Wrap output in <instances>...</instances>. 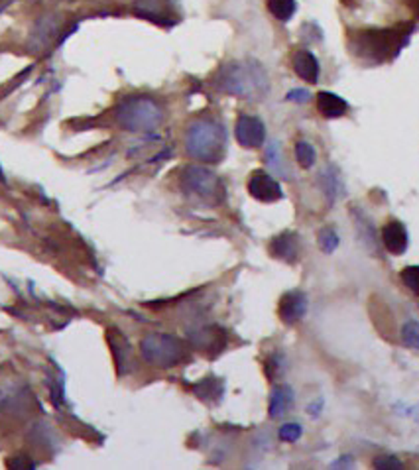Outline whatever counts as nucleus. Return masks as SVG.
<instances>
[{"label":"nucleus","mask_w":419,"mask_h":470,"mask_svg":"<svg viewBox=\"0 0 419 470\" xmlns=\"http://www.w3.org/2000/svg\"><path fill=\"white\" fill-rule=\"evenodd\" d=\"M296 160L303 169L313 168L315 160H317V151H315V148L309 142L299 140L296 144Z\"/></svg>","instance_id":"nucleus-21"},{"label":"nucleus","mask_w":419,"mask_h":470,"mask_svg":"<svg viewBox=\"0 0 419 470\" xmlns=\"http://www.w3.org/2000/svg\"><path fill=\"white\" fill-rule=\"evenodd\" d=\"M142 358L157 368H174L189 358V348L181 338L167 333H148L140 340Z\"/></svg>","instance_id":"nucleus-5"},{"label":"nucleus","mask_w":419,"mask_h":470,"mask_svg":"<svg viewBox=\"0 0 419 470\" xmlns=\"http://www.w3.org/2000/svg\"><path fill=\"white\" fill-rule=\"evenodd\" d=\"M166 118L164 107L156 98L148 95H130L124 97L118 107L114 108L116 125L128 132H154Z\"/></svg>","instance_id":"nucleus-3"},{"label":"nucleus","mask_w":419,"mask_h":470,"mask_svg":"<svg viewBox=\"0 0 419 470\" xmlns=\"http://www.w3.org/2000/svg\"><path fill=\"white\" fill-rule=\"evenodd\" d=\"M270 254L286 264H296L299 260V239L296 232H281L270 242Z\"/></svg>","instance_id":"nucleus-11"},{"label":"nucleus","mask_w":419,"mask_h":470,"mask_svg":"<svg viewBox=\"0 0 419 470\" xmlns=\"http://www.w3.org/2000/svg\"><path fill=\"white\" fill-rule=\"evenodd\" d=\"M266 8L270 10V14L279 22H288L294 18L297 4L296 0H266Z\"/></svg>","instance_id":"nucleus-17"},{"label":"nucleus","mask_w":419,"mask_h":470,"mask_svg":"<svg viewBox=\"0 0 419 470\" xmlns=\"http://www.w3.org/2000/svg\"><path fill=\"white\" fill-rule=\"evenodd\" d=\"M266 160H268L272 168L281 171V154H279L278 142H272V146L268 148V151H266Z\"/></svg>","instance_id":"nucleus-27"},{"label":"nucleus","mask_w":419,"mask_h":470,"mask_svg":"<svg viewBox=\"0 0 419 470\" xmlns=\"http://www.w3.org/2000/svg\"><path fill=\"white\" fill-rule=\"evenodd\" d=\"M402 340L406 346H410L413 350H419V323L408 321V323L403 325Z\"/></svg>","instance_id":"nucleus-23"},{"label":"nucleus","mask_w":419,"mask_h":470,"mask_svg":"<svg viewBox=\"0 0 419 470\" xmlns=\"http://www.w3.org/2000/svg\"><path fill=\"white\" fill-rule=\"evenodd\" d=\"M294 403H296V398H294V390L286 386V384H281L278 388H274L270 396V417L272 419H279V417L288 415L291 408H294Z\"/></svg>","instance_id":"nucleus-14"},{"label":"nucleus","mask_w":419,"mask_h":470,"mask_svg":"<svg viewBox=\"0 0 419 470\" xmlns=\"http://www.w3.org/2000/svg\"><path fill=\"white\" fill-rule=\"evenodd\" d=\"M301 433H303V429L299 423H286V425L279 427L278 437L284 443H296V441H299Z\"/></svg>","instance_id":"nucleus-25"},{"label":"nucleus","mask_w":419,"mask_h":470,"mask_svg":"<svg viewBox=\"0 0 419 470\" xmlns=\"http://www.w3.org/2000/svg\"><path fill=\"white\" fill-rule=\"evenodd\" d=\"M400 277H402L403 285H406L411 293H415L419 297V266L403 268Z\"/></svg>","instance_id":"nucleus-24"},{"label":"nucleus","mask_w":419,"mask_h":470,"mask_svg":"<svg viewBox=\"0 0 419 470\" xmlns=\"http://www.w3.org/2000/svg\"><path fill=\"white\" fill-rule=\"evenodd\" d=\"M374 466L376 469H400L402 462L393 461V457H382V459H378L374 462Z\"/></svg>","instance_id":"nucleus-28"},{"label":"nucleus","mask_w":419,"mask_h":470,"mask_svg":"<svg viewBox=\"0 0 419 470\" xmlns=\"http://www.w3.org/2000/svg\"><path fill=\"white\" fill-rule=\"evenodd\" d=\"M286 360H284V356L281 355H272L268 358V362H266V374L270 376L272 380H276L279 378L281 374H284V368H286Z\"/></svg>","instance_id":"nucleus-26"},{"label":"nucleus","mask_w":419,"mask_h":470,"mask_svg":"<svg viewBox=\"0 0 419 470\" xmlns=\"http://www.w3.org/2000/svg\"><path fill=\"white\" fill-rule=\"evenodd\" d=\"M279 319L288 325H296L299 321L306 317L307 313V295L299 290L288 292L281 295L279 299Z\"/></svg>","instance_id":"nucleus-9"},{"label":"nucleus","mask_w":419,"mask_h":470,"mask_svg":"<svg viewBox=\"0 0 419 470\" xmlns=\"http://www.w3.org/2000/svg\"><path fill=\"white\" fill-rule=\"evenodd\" d=\"M185 150L193 160L205 161V164L220 161L227 150L225 126L209 116L195 118L185 130Z\"/></svg>","instance_id":"nucleus-2"},{"label":"nucleus","mask_w":419,"mask_h":470,"mask_svg":"<svg viewBox=\"0 0 419 470\" xmlns=\"http://www.w3.org/2000/svg\"><path fill=\"white\" fill-rule=\"evenodd\" d=\"M382 242H384L386 250L393 254V256H400L408 248V231L400 221H390L382 229Z\"/></svg>","instance_id":"nucleus-12"},{"label":"nucleus","mask_w":419,"mask_h":470,"mask_svg":"<svg viewBox=\"0 0 419 470\" xmlns=\"http://www.w3.org/2000/svg\"><path fill=\"white\" fill-rule=\"evenodd\" d=\"M402 28L393 30H358L349 36L350 52L367 62L380 63L390 57V52L402 47Z\"/></svg>","instance_id":"nucleus-4"},{"label":"nucleus","mask_w":419,"mask_h":470,"mask_svg":"<svg viewBox=\"0 0 419 470\" xmlns=\"http://www.w3.org/2000/svg\"><path fill=\"white\" fill-rule=\"evenodd\" d=\"M288 101H294V103H307V101H309V93H307L306 89L289 91Z\"/></svg>","instance_id":"nucleus-29"},{"label":"nucleus","mask_w":419,"mask_h":470,"mask_svg":"<svg viewBox=\"0 0 419 470\" xmlns=\"http://www.w3.org/2000/svg\"><path fill=\"white\" fill-rule=\"evenodd\" d=\"M213 83L220 93L240 98L262 97L270 89L268 75L262 65L256 62L225 63L217 71Z\"/></svg>","instance_id":"nucleus-1"},{"label":"nucleus","mask_w":419,"mask_h":470,"mask_svg":"<svg viewBox=\"0 0 419 470\" xmlns=\"http://www.w3.org/2000/svg\"><path fill=\"white\" fill-rule=\"evenodd\" d=\"M111 346H113L114 358H116V366L121 368V372H124V366L130 364V345H128V340H124L121 335H114Z\"/></svg>","instance_id":"nucleus-20"},{"label":"nucleus","mask_w":419,"mask_h":470,"mask_svg":"<svg viewBox=\"0 0 419 470\" xmlns=\"http://www.w3.org/2000/svg\"><path fill=\"white\" fill-rule=\"evenodd\" d=\"M339 242H341L339 234L331 227H325L323 231L319 232V248L323 250L325 254H333L339 246Z\"/></svg>","instance_id":"nucleus-22"},{"label":"nucleus","mask_w":419,"mask_h":470,"mask_svg":"<svg viewBox=\"0 0 419 470\" xmlns=\"http://www.w3.org/2000/svg\"><path fill=\"white\" fill-rule=\"evenodd\" d=\"M294 71L301 77L307 83H317L319 81V73H321V67H319V62H317V57H315L309 50H297L296 54H294Z\"/></svg>","instance_id":"nucleus-13"},{"label":"nucleus","mask_w":419,"mask_h":470,"mask_svg":"<svg viewBox=\"0 0 419 470\" xmlns=\"http://www.w3.org/2000/svg\"><path fill=\"white\" fill-rule=\"evenodd\" d=\"M134 8L140 16H146L148 20H156V22H162V18L169 16L164 0H138Z\"/></svg>","instance_id":"nucleus-16"},{"label":"nucleus","mask_w":419,"mask_h":470,"mask_svg":"<svg viewBox=\"0 0 419 470\" xmlns=\"http://www.w3.org/2000/svg\"><path fill=\"white\" fill-rule=\"evenodd\" d=\"M193 390L201 399L213 401V399H218L223 396V382L218 378H205L197 386H193Z\"/></svg>","instance_id":"nucleus-18"},{"label":"nucleus","mask_w":419,"mask_h":470,"mask_svg":"<svg viewBox=\"0 0 419 470\" xmlns=\"http://www.w3.org/2000/svg\"><path fill=\"white\" fill-rule=\"evenodd\" d=\"M179 183L184 187V191L191 195L199 197L201 201H207L211 205L223 203L225 199V185L217 178V173H213L211 169L201 168V166H187L179 176Z\"/></svg>","instance_id":"nucleus-6"},{"label":"nucleus","mask_w":419,"mask_h":470,"mask_svg":"<svg viewBox=\"0 0 419 470\" xmlns=\"http://www.w3.org/2000/svg\"><path fill=\"white\" fill-rule=\"evenodd\" d=\"M236 142L242 148H260L266 140V126L252 115H240L235 126Z\"/></svg>","instance_id":"nucleus-8"},{"label":"nucleus","mask_w":419,"mask_h":470,"mask_svg":"<svg viewBox=\"0 0 419 470\" xmlns=\"http://www.w3.org/2000/svg\"><path fill=\"white\" fill-rule=\"evenodd\" d=\"M189 340L195 348H199L203 352H209L211 356L218 355L223 350V346L227 345V337H225V331L223 328L215 327H201L197 331L189 333Z\"/></svg>","instance_id":"nucleus-10"},{"label":"nucleus","mask_w":419,"mask_h":470,"mask_svg":"<svg viewBox=\"0 0 419 470\" xmlns=\"http://www.w3.org/2000/svg\"><path fill=\"white\" fill-rule=\"evenodd\" d=\"M248 193L260 203H276L284 197L281 185L272 178L268 171L256 169L248 178Z\"/></svg>","instance_id":"nucleus-7"},{"label":"nucleus","mask_w":419,"mask_h":470,"mask_svg":"<svg viewBox=\"0 0 419 470\" xmlns=\"http://www.w3.org/2000/svg\"><path fill=\"white\" fill-rule=\"evenodd\" d=\"M321 181H323L325 195L329 199V203H335V199L341 193V185H339V171L337 168H327L321 173Z\"/></svg>","instance_id":"nucleus-19"},{"label":"nucleus","mask_w":419,"mask_h":470,"mask_svg":"<svg viewBox=\"0 0 419 470\" xmlns=\"http://www.w3.org/2000/svg\"><path fill=\"white\" fill-rule=\"evenodd\" d=\"M317 108H319V113H321L325 118H341V116L347 115L349 105H347V101L339 97V95L329 93V91H321V93L317 95Z\"/></svg>","instance_id":"nucleus-15"}]
</instances>
